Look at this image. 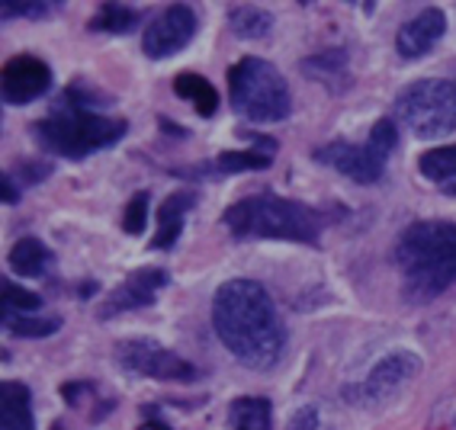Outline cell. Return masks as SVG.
<instances>
[{"label":"cell","mask_w":456,"mask_h":430,"mask_svg":"<svg viewBox=\"0 0 456 430\" xmlns=\"http://www.w3.org/2000/svg\"><path fill=\"white\" fill-rule=\"evenodd\" d=\"M212 328L238 363L267 373L280 363L286 328L280 312L257 280H228L212 299Z\"/></svg>","instance_id":"6da1fadb"},{"label":"cell","mask_w":456,"mask_h":430,"mask_svg":"<svg viewBox=\"0 0 456 430\" xmlns=\"http://www.w3.org/2000/svg\"><path fill=\"white\" fill-rule=\"evenodd\" d=\"M113 100L106 93H97V87L87 84H71L61 90V97L49 110L45 119L33 126V135L45 151L61 158H87L94 151L113 148L126 135V119L103 116L100 110L110 106Z\"/></svg>","instance_id":"7a4b0ae2"},{"label":"cell","mask_w":456,"mask_h":430,"mask_svg":"<svg viewBox=\"0 0 456 430\" xmlns=\"http://www.w3.org/2000/svg\"><path fill=\"white\" fill-rule=\"evenodd\" d=\"M395 267L408 302H431L456 283V225L424 219L408 225L395 244Z\"/></svg>","instance_id":"3957f363"},{"label":"cell","mask_w":456,"mask_h":430,"mask_svg":"<svg viewBox=\"0 0 456 430\" xmlns=\"http://www.w3.org/2000/svg\"><path fill=\"white\" fill-rule=\"evenodd\" d=\"M232 238H280V241H299V244H318L322 238V222L318 212L305 203L283 199L277 193H257L248 196L241 203L228 206L222 215Z\"/></svg>","instance_id":"277c9868"},{"label":"cell","mask_w":456,"mask_h":430,"mask_svg":"<svg viewBox=\"0 0 456 430\" xmlns=\"http://www.w3.org/2000/svg\"><path fill=\"white\" fill-rule=\"evenodd\" d=\"M228 100L238 116L251 122H283L293 113L286 77L257 55H245L228 68Z\"/></svg>","instance_id":"5b68a950"},{"label":"cell","mask_w":456,"mask_h":430,"mask_svg":"<svg viewBox=\"0 0 456 430\" xmlns=\"http://www.w3.org/2000/svg\"><path fill=\"white\" fill-rule=\"evenodd\" d=\"M392 113L418 138L450 135L456 129V84L444 77H424L408 84Z\"/></svg>","instance_id":"8992f818"},{"label":"cell","mask_w":456,"mask_h":430,"mask_svg":"<svg viewBox=\"0 0 456 430\" xmlns=\"http://www.w3.org/2000/svg\"><path fill=\"white\" fill-rule=\"evenodd\" d=\"M418 369H421V360H418L415 353L395 350V353L383 357L373 369H370L367 379L344 385L341 398L354 408H376V405H383V402H389L405 382L415 379Z\"/></svg>","instance_id":"52a82bcc"},{"label":"cell","mask_w":456,"mask_h":430,"mask_svg":"<svg viewBox=\"0 0 456 430\" xmlns=\"http://www.w3.org/2000/svg\"><path fill=\"white\" fill-rule=\"evenodd\" d=\"M116 363L123 366L126 373L132 376H148V379H167V382H193L200 379V369H196L190 360L177 357L174 350L161 347L151 337H139V341H123L116 347Z\"/></svg>","instance_id":"ba28073f"},{"label":"cell","mask_w":456,"mask_h":430,"mask_svg":"<svg viewBox=\"0 0 456 430\" xmlns=\"http://www.w3.org/2000/svg\"><path fill=\"white\" fill-rule=\"evenodd\" d=\"M196 33V13L187 4H171L164 7L151 23H148L145 36H142V49L148 58H171L190 45Z\"/></svg>","instance_id":"9c48e42d"},{"label":"cell","mask_w":456,"mask_h":430,"mask_svg":"<svg viewBox=\"0 0 456 430\" xmlns=\"http://www.w3.org/2000/svg\"><path fill=\"white\" fill-rule=\"evenodd\" d=\"M312 158L328 164V167H334V171L344 174V177H351L354 183H363V187H367V183H376V180L383 177L386 161H389V158H386L383 151H376L370 142H363V145L328 142V145L315 148Z\"/></svg>","instance_id":"30bf717a"},{"label":"cell","mask_w":456,"mask_h":430,"mask_svg":"<svg viewBox=\"0 0 456 430\" xmlns=\"http://www.w3.org/2000/svg\"><path fill=\"white\" fill-rule=\"evenodd\" d=\"M164 286H167V273L161 267H142L135 273H129L123 283L116 286L110 299L100 305L97 318L100 321H110V318L123 315V312H135V309H145L151 302L158 299Z\"/></svg>","instance_id":"8fae6325"},{"label":"cell","mask_w":456,"mask_h":430,"mask_svg":"<svg viewBox=\"0 0 456 430\" xmlns=\"http://www.w3.org/2000/svg\"><path fill=\"white\" fill-rule=\"evenodd\" d=\"M52 87V68L36 55H13L4 65V103L26 106L45 97Z\"/></svg>","instance_id":"7c38bea8"},{"label":"cell","mask_w":456,"mask_h":430,"mask_svg":"<svg viewBox=\"0 0 456 430\" xmlns=\"http://www.w3.org/2000/svg\"><path fill=\"white\" fill-rule=\"evenodd\" d=\"M444 33H447V13H444L440 7H424L421 13H415V17L399 29V36H395V49H399L402 58L415 61V58L428 55Z\"/></svg>","instance_id":"4fadbf2b"},{"label":"cell","mask_w":456,"mask_h":430,"mask_svg":"<svg viewBox=\"0 0 456 430\" xmlns=\"http://www.w3.org/2000/svg\"><path fill=\"white\" fill-rule=\"evenodd\" d=\"M196 206V193L193 190H177V193H171L167 199L161 203V212H158V222H161V228H158L155 241H151V247L155 251H171L174 244L180 241V235H183V225H187V215L190 209Z\"/></svg>","instance_id":"5bb4252c"},{"label":"cell","mask_w":456,"mask_h":430,"mask_svg":"<svg viewBox=\"0 0 456 430\" xmlns=\"http://www.w3.org/2000/svg\"><path fill=\"white\" fill-rule=\"evenodd\" d=\"M302 74L309 81L325 84L331 93H341V90L351 87V71H347V52L344 49H325L318 55L302 58Z\"/></svg>","instance_id":"9a60e30c"},{"label":"cell","mask_w":456,"mask_h":430,"mask_svg":"<svg viewBox=\"0 0 456 430\" xmlns=\"http://www.w3.org/2000/svg\"><path fill=\"white\" fill-rule=\"evenodd\" d=\"M0 421H4V430H36L33 395L23 382L0 385Z\"/></svg>","instance_id":"2e32d148"},{"label":"cell","mask_w":456,"mask_h":430,"mask_svg":"<svg viewBox=\"0 0 456 430\" xmlns=\"http://www.w3.org/2000/svg\"><path fill=\"white\" fill-rule=\"evenodd\" d=\"M418 171L424 180H431L440 193L456 196V145H440L418 158Z\"/></svg>","instance_id":"e0dca14e"},{"label":"cell","mask_w":456,"mask_h":430,"mask_svg":"<svg viewBox=\"0 0 456 430\" xmlns=\"http://www.w3.org/2000/svg\"><path fill=\"white\" fill-rule=\"evenodd\" d=\"M270 158L264 148H251V151H225L216 161H206L203 167L190 171V177H222V174H245V171H264L270 167Z\"/></svg>","instance_id":"ac0fdd59"},{"label":"cell","mask_w":456,"mask_h":430,"mask_svg":"<svg viewBox=\"0 0 456 430\" xmlns=\"http://www.w3.org/2000/svg\"><path fill=\"white\" fill-rule=\"evenodd\" d=\"M7 264H10V270L20 276H45L52 264H55V257H52V251L39 238H20V241L10 247Z\"/></svg>","instance_id":"d6986e66"},{"label":"cell","mask_w":456,"mask_h":430,"mask_svg":"<svg viewBox=\"0 0 456 430\" xmlns=\"http://www.w3.org/2000/svg\"><path fill=\"white\" fill-rule=\"evenodd\" d=\"M174 93H177L180 100H190L193 110L203 116V119L219 113V93H216V87L206 81L203 74H196V71L177 74V77H174Z\"/></svg>","instance_id":"ffe728a7"},{"label":"cell","mask_w":456,"mask_h":430,"mask_svg":"<svg viewBox=\"0 0 456 430\" xmlns=\"http://www.w3.org/2000/svg\"><path fill=\"white\" fill-rule=\"evenodd\" d=\"M228 29L238 39H264L273 29V17H270V10L254 7V4H235V7H228Z\"/></svg>","instance_id":"44dd1931"},{"label":"cell","mask_w":456,"mask_h":430,"mask_svg":"<svg viewBox=\"0 0 456 430\" xmlns=\"http://www.w3.org/2000/svg\"><path fill=\"white\" fill-rule=\"evenodd\" d=\"M270 414H273V408L261 395H241L228 405V421L235 430H273Z\"/></svg>","instance_id":"7402d4cb"},{"label":"cell","mask_w":456,"mask_h":430,"mask_svg":"<svg viewBox=\"0 0 456 430\" xmlns=\"http://www.w3.org/2000/svg\"><path fill=\"white\" fill-rule=\"evenodd\" d=\"M142 10L129 7V4H103L97 10V17L90 20V33H106V36H126L132 29H139Z\"/></svg>","instance_id":"603a6c76"},{"label":"cell","mask_w":456,"mask_h":430,"mask_svg":"<svg viewBox=\"0 0 456 430\" xmlns=\"http://www.w3.org/2000/svg\"><path fill=\"white\" fill-rule=\"evenodd\" d=\"M4 328L17 337H49L61 328V318L58 315H42V312H10L4 309Z\"/></svg>","instance_id":"cb8c5ba5"},{"label":"cell","mask_w":456,"mask_h":430,"mask_svg":"<svg viewBox=\"0 0 456 430\" xmlns=\"http://www.w3.org/2000/svg\"><path fill=\"white\" fill-rule=\"evenodd\" d=\"M58 10H61V4H55V0H39V4H33V0H23V4L20 0H4V20H45L52 13H58Z\"/></svg>","instance_id":"d4e9b609"},{"label":"cell","mask_w":456,"mask_h":430,"mask_svg":"<svg viewBox=\"0 0 456 430\" xmlns=\"http://www.w3.org/2000/svg\"><path fill=\"white\" fill-rule=\"evenodd\" d=\"M148 203H151L148 190H139V193L129 199V206H126V212H123V231H126V235L139 238L142 231H145V225H148Z\"/></svg>","instance_id":"484cf974"},{"label":"cell","mask_w":456,"mask_h":430,"mask_svg":"<svg viewBox=\"0 0 456 430\" xmlns=\"http://www.w3.org/2000/svg\"><path fill=\"white\" fill-rule=\"evenodd\" d=\"M4 309L10 312H39L42 309V296L29 293V289H23V286L10 283V280H4Z\"/></svg>","instance_id":"4316f807"},{"label":"cell","mask_w":456,"mask_h":430,"mask_svg":"<svg viewBox=\"0 0 456 430\" xmlns=\"http://www.w3.org/2000/svg\"><path fill=\"white\" fill-rule=\"evenodd\" d=\"M367 142L376 148V151H383V155L389 158L392 151H395V145H399V129H395V119H389V116H386V119L376 122L373 129H370Z\"/></svg>","instance_id":"83f0119b"},{"label":"cell","mask_w":456,"mask_h":430,"mask_svg":"<svg viewBox=\"0 0 456 430\" xmlns=\"http://www.w3.org/2000/svg\"><path fill=\"white\" fill-rule=\"evenodd\" d=\"M49 174H52V164H45V161H20L17 167H13V177H20L23 187H33V183L49 177Z\"/></svg>","instance_id":"f1b7e54d"},{"label":"cell","mask_w":456,"mask_h":430,"mask_svg":"<svg viewBox=\"0 0 456 430\" xmlns=\"http://www.w3.org/2000/svg\"><path fill=\"white\" fill-rule=\"evenodd\" d=\"M90 392H94V385H90V382H68V385H61V395H65V402L71 408L81 405L84 398H90Z\"/></svg>","instance_id":"f546056e"},{"label":"cell","mask_w":456,"mask_h":430,"mask_svg":"<svg viewBox=\"0 0 456 430\" xmlns=\"http://www.w3.org/2000/svg\"><path fill=\"white\" fill-rule=\"evenodd\" d=\"M289 430H318V408H299L293 414V421H289Z\"/></svg>","instance_id":"4dcf8cb0"},{"label":"cell","mask_w":456,"mask_h":430,"mask_svg":"<svg viewBox=\"0 0 456 430\" xmlns=\"http://www.w3.org/2000/svg\"><path fill=\"white\" fill-rule=\"evenodd\" d=\"M4 203L7 206H17L20 203V190H17V180L4 174Z\"/></svg>","instance_id":"1f68e13d"},{"label":"cell","mask_w":456,"mask_h":430,"mask_svg":"<svg viewBox=\"0 0 456 430\" xmlns=\"http://www.w3.org/2000/svg\"><path fill=\"white\" fill-rule=\"evenodd\" d=\"M145 414H148L145 430H174L171 424H164L161 418H158V414H155V408H145Z\"/></svg>","instance_id":"d6a6232c"}]
</instances>
